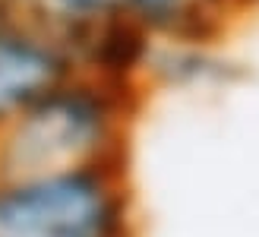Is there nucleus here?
Returning a JSON list of instances; mask_svg holds the SVG:
<instances>
[{
	"instance_id": "nucleus-1",
	"label": "nucleus",
	"mask_w": 259,
	"mask_h": 237,
	"mask_svg": "<svg viewBox=\"0 0 259 237\" xmlns=\"http://www.w3.org/2000/svg\"><path fill=\"white\" fill-rule=\"evenodd\" d=\"M142 89L70 76L0 133L4 171H76L130 165Z\"/></svg>"
},
{
	"instance_id": "nucleus-2",
	"label": "nucleus",
	"mask_w": 259,
	"mask_h": 237,
	"mask_svg": "<svg viewBox=\"0 0 259 237\" xmlns=\"http://www.w3.org/2000/svg\"><path fill=\"white\" fill-rule=\"evenodd\" d=\"M0 237H142L130 165L0 168Z\"/></svg>"
},
{
	"instance_id": "nucleus-3",
	"label": "nucleus",
	"mask_w": 259,
	"mask_h": 237,
	"mask_svg": "<svg viewBox=\"0 0 259 237\" xmlns=\"http://www.w3.org/2000/svg\"><path fill=\"white\" fill-rule=\"evenodd\" d=\"M76 76L57 25L41 10L0 13V133Z\"/></svg>"
},
{
	"instance_id": "nucleus-4",
	"label": "nucleus",
	"mask_w": 259,
	"mask_h": 237,
	"mask_svg": "<svg viewBox=\"0 0 259 237\" xmlns=\"http://www.w3.org/2000/svg\"><path fill=\"white\" fill-rule=\"evenodd\" d=\"M234 13V0H142L133 22L155 45H215Z\"/></svg>"
},
{
	"instance_id": "nucleus-5",
	"label": "nucleus",
	"mask_w": 259,
	"mask_h": 237,
	"mask_svg": "<svg viewBox=\"0 0 259 237\" xmlns=\"http://www.w3.org/2000/svg\"><path fill=\"white\" fill-rule=\"evenodd\" d=\"M142 0H41L38 10L51 16H126L133 19Z\"/></svg>"
},
{
	"instance_id": "nucleus-6",
	"label": "nucleus",
	"mask_w": 259,
	"mask_h": 237,
	"mask_svg": "<svg viewBox=\"0 0 259 237\" xmlns=\"http://www.w3.org/2000/svg\"><path fill=\"white\" fill-rule=\"evenodd\" d=\"M41 0H0V13H16V10H35Z\"/></svg>"
},
{
	"instance_id": "nucleus-7",
	"label": "nucleus",
	"mask_w": 259,
	"mask_h": 237,
	"mask_svg": "<svg viewBox=\"0 0 259 237\" xmlns=\"http://www.w3.org/2000/svg\"><path fill=\"white\" fill-rule=\"evenodd\" d=\"M234 7H237V13L240 10H259V0H234Z\"/></svg>"
}]
</instances>
